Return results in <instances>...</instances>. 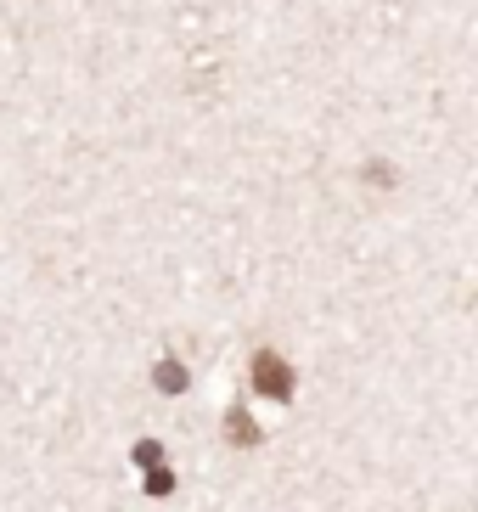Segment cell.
Returning <instances> with one entry per match:
<instances>
[{"label":"cell","mask_w":478,"mask_h":512,"mask_svg":"<svg viewBox=\"0 0 478 512\" xmlns=\"http://www.w3.org/2000/svg\"><path fill=\"white\" fill-rule=\"evenodd\" d=\"M254 389L270 394V400H293V366H287L282 355L259 349V355H254Z\"/></svg>","instance_id":"1"},{"label":"cell","mask_w":478,"mask_h":512,"mask_svg":"<svg viewBox=\"0 0 478 512\" xmlns=\"http://www.w3.org/2000/svg\"><path fill=\"white\" fill-rule=\"evenodd\" d=\"M225 434H231V445H259V428L242 417V411H231V417H225Z\"/></svg>","instance_id":"2"},{"label":"cell","mask_w":478,"mask_h":512,"mask_svg":"<svg viewBox=\"0 0 478 512\" xmlns=\"http://www.w3.org/2000/svg\"><path fill=\"white\" fill-rule=\"evenodd\" d=\"M158 389H169V394H180V389H186V372H180V366H175V361H164V366H158Z\"/></svg>","instance_id":"3"}]
</instances>
